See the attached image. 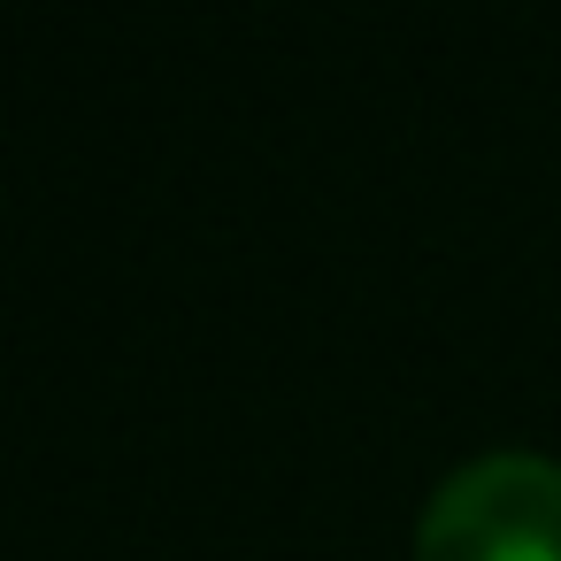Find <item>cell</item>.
<instances>
[{"instance_id":"obj_1","label":"cell","mask_w":561,"mask_h":561,"mask_svg":"<svg viewBox=\"0 0 561 561\" xmlns=\"http://www.w3.org/2000/svg\"><path fill=\"white\" fill-rule=\"evenodd\" d=\"M415 561H561V461L492 446L446 469L415 515Z\"/></svg>"}]
</instances>
